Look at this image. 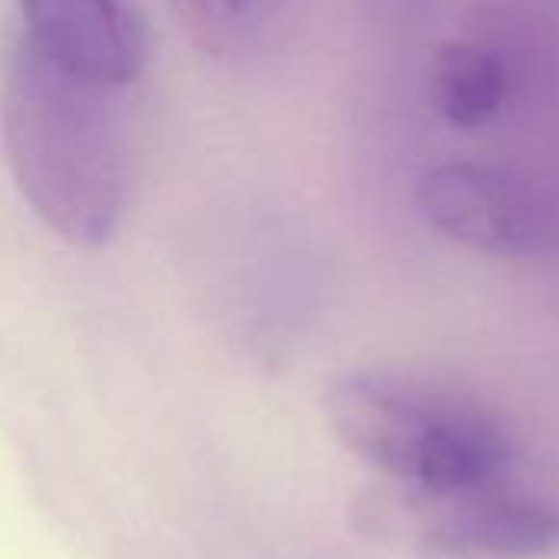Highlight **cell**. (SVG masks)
Returning <instances> with one entry per match:
<instances>
[{
	"label": "cell",
	"mask_w": 559,
	"mask_h": 559,
	"mask_svg": "<svg viewBox=\"0 0 559 559\" xmlns=\"http://www.w3.org/2000/svg\"><path fill=\"white\" fill-rule=\"evenodd\" d=\"M180 29L206 52H223L252 0H167Z\"/></svg>",
	"instance_id": "obj_7"
},
{
	"label": "cell",
	"mask_w": 559,
	"mask_h": 559,
	"mask_svg": "<svg viewBox=\"0 0 559 559\" xmlns=\"http://www.w3.org/2000/svg\"><path fill=\"white\" fill-rule=\"evenodd\" d=\"M20 39L59 69L128 88L147 69V26L124 0H16Z\"/></svg>",
	"instance_id": "obj_4"
},
{
	"label": "cell",
	"mask_w": 559,
	"mask_h": 559,
	"mask_svg": "<svg viewBox=\"0 0 559 559\" xmlns=\"http://www.w3.org/2000/svg\"><path fill=\"white\" fill-rule=\"evenodd\" d=\"M337 442L377 472L429 495L465 498L511 462V439L478 400L393 370H357L324 390Z\"/></svg>",
	"instance_id": "obj_2"
},
{
	"label": "cell",
	"mask_w": 559,
	"mask_h": 559,
	"mask_svg": "<svg viewBox=\"0 0 559 559\" xmlns=\"http://www.w3.org/2000/svg\"><path fill=\"white\" fill-rule=\"evenodd\" d=\"M416 203L426 223L475 252L521 259L559 246V206L514 170L442 164L419 177Z\"/></svg>",
	"instance_id": "obj_3"
},
{
	"label": "cell",
	"mask_w": 559,
	"mask_h": 559,
	"mask_svg": "<svg viewBox=\"0 0 559 559\" xmlns=\"http://www.w3.org/2000/svg\"><path fill=\"white\" fill-rule=\"evenodd\" d=\"M432 540L472 557H544L559 544V514L537 498L475 491L432 527Z\"/></svg>",
	"instance_id": "obj_5"
},
{
	"label": "cell",
	"mask_w": 559,
	"mask_h": 559,
	"mask_svg": "<svg viewBox=\"0 0 559 559\" xmlns=\"http://www.w3.org/2000/svg\"><path fill=\"white\" fill-rule=\"evenodd\" d=\"M121 92L59 69L20 33L0 62V144L10 177L49 233L75 249L115 239L131 197Z\"/></svg>",
	"instance_id": "obj_1"
},
{
	"label": "cell",
	"mask_w": 559,
	"mask_h": 559,
	"mask_svg": "<svg viewBox=\"0 0 559 559\" xmlns=\"http://www.w3.org/2000/svg\"><path fill=\"white\" fill-rule=\"evenodd\" d=\"M432 95L452 128H488L511 98V66L478 39H449L432 62Z\"/></svg>",
	"instance_id": "obj_6"
}]
</instances>
